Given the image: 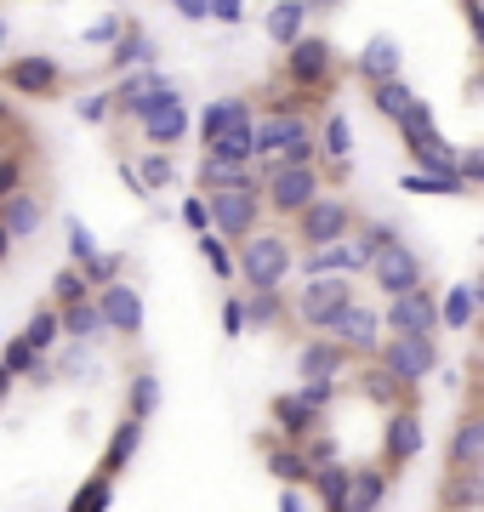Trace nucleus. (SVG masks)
<instances>
[{
	"label": "nucleus",
	"instance_id": "obj_59",
	"mask_svg": "<svg viewBox=\"0 0 484 512\" xmlns=\"http://www.w3.org/2000/svg\"><path fill=\"white\" fill-rule=\"evenodd\" d=\"M0 46H6V18H0Z\"/></svg>",
	"mask_w": 484,
	"mask_h": 512
},
{
	"label": "nucleus",
	"instance_id": "obj_4",
	"mask_svg": "<svg viewBox=\"0 0 484 512\" xmlns=\"http://www.w3.org/2000/svg\"><path fill=\"white\" fill-rule=\"evenodd\" d=\"M297 217H302V245H308V251L336 245V239H348V228H354V211L342 200H308Z\"/></svg>",
	"mask_w": 484,
	"mask_h": 512
},
{
	"label": "nucleus",
	"instance_id": "obj_13",
	"mask_svg": "<svg viewBox=\"0 0 484 512\" xmlns=\"http://www.w3.org/2000/svg\"><path fill=\"white\" fill-rule=\"evenodd\" d=\"M342 302H354V285H348V279L319 274V279H308V285H302L297 308H302V319H308V325H325V313H336Z\"/></svg>",
	"mask_w": 484,
	"mask_h": 512
},
{
	"label": "nucleus",
	"instance_id": "obj_26",
	"mask_svg": "<svg viewBox=\"0 0 484 512\" xmlns=\"http://www.w3.org/2000/svg\"><path fill=\"white\" fill-rule=\"evenodd\" d=\"M302 18H308L302 0H280V6L268 12V35L280 40V46H291V40H302Z\"/></svg>",
	"mask_w": 484,
	"mask_h": 512
},
{
	"label": "nucleus",
	"instance_id": "obj_47",
	"mask_svg": "<svg viewBox=\"0 0 484 512\" xmlns=\"http://www.w3.org/2000/svg\"><path fill=\"white\" fill-rule=\"evenodd\" d=\"M251 319H257V325H274V319H280V302H274V291H257V296H251Z\"/></svg>",
	"mask_w": 484,
	"mask_h": 512
},
{
	"label": "nucleus",
	"instance_id": "obj_17",
	"mask_svg": "<svg viewBox=\"0 0 484 512\" xmlns=\"http://www.w3.org/2000/svg\"><path fill=\"white\" fill-rule=\"evenodd\" d=\"M0 205H6V217H0V228H6V239H18V234H35L40 222H46V205H40L35 194H23V188H18V194H6Z\"/></svg>",
	"mask_w": 484,
	"mask_h": 512
},
{
	"label": "nucleus",
	"instance_id": "obj_8",
	"mask_svg": "<svg viewBox=\"0 0 484 512\" xmlns=\"http://www.w3.org/2000/svg\"><path fill=\"white\" fill-rule=\"evenodd\" d=\"M319 330H331L336 348H371L376 330H382V319H376L371 308H359V302H342L336 313H325V325Z\"/></svg>",
	"mask_w": 484,
	"mask_h": 512
},
{
	"label": "nucleus",
	"instance_id": "obj_30",
	"mask_svg": "<svg viewBox=\"0 0 484 512\" xmlns=\"http://www.w3.org/2000/svg\"><path fill=\"white\" fill-rule=\"evenodd\" d=\"M393 126L405 131V143H410V148H416V143H428V137H433V109L422 103V97H410V109L399 114Z\"/></svg>",
	"mask_w": 484,
	"mask_h": 512
},
{
	"label": "nucleus",
	"instance_id": "obj_31",
	"mask_svg": "<svg viewBox=\"0 0 484 512\" xmlns=\"http://www.w3.org/2000/svg\"><path fill=\"white\" fill-rule=\"evenodd\" d=\"M405 188H410V194H462L467 183L456 177V171H410Z\"/></svg>",
	"mask_w": 484,
	"mask_h": 512
},
{
	"label": "nucleus",
	"instance_id": "obj_28",
	"mask_svg": "<svg viewBox=\"0 0 484 512\" xmlns=\"http://www.w3.org/2000/svg\"><path fill=\"white\" fill-rule=\"evenodd\" d=\"M473 308H479V291H473V285H456V291L439 302V325L467 330V325H473Z\"/></svg>",
	"mask_w": 484,
	"mask_h": 512
},
{
	"label": "nucleus",
	"instance_id": "obj_24",
	"mask_svg": "<svg viewBox=\"0 0 484 512\" xmlns=\"http://www.w3.org/2000/svg\"><path fill=\"white\" fill-rule=\"evenodd\" d=\"M416 450H422V421L405 410V416L388 421V456H393V461H410Z\"/></svg>",
	"mask_w": 484,
	"mask_h": 512
},
{
	"label": "nucleus",
	"instance_id": "obj_22",
	"mask_svg": "<svg viewBox=\"0 0 484 512\" xmlns=\"http://www.w3.org/2000/svg\"><path fill=\"white\" fill-rule=\"evenodd\" d=\"M302 376L308 382H336L342 376V348L336 342H308L302 348Z\"/></svg>",
	"mask_w": 484,
	"mask_h": 512
},
{
	"label": "nucleus",
	"instance_id": "obj_12",
	"mask_svg": "<svg viewBox=\"0 0 484 512\" xmlns=\"http://www.w3.org/2000/svg\"><path fill=\"white\" fill-rule=\"evenodd\" d=\"M285 52H291L285 69H291V80H297L302 92H308V86H325V74H331V46H325V40L302 35V40H291Z\"/></svg>",
	"mask_w": 484,
	"mask_h": 512
},
{
	"label": "nucleus",
	"instance_id": "obj_40",
	"mask_svg": "<svg viewBox=\"0 0 484 512\" xmlns=\"http://www.w3.org/2000/svg\"><path fill=\"white\" fill-rule=\"evenodd\" d=\"M103 507H109V478H86L69 501V512H103Z\"/></svg>",
	"mask_w": 484,
	"mask_h": 512
},
{
	"label": "nucleus",
	"instance_id": "obj_39",
	"mask_svg": "<svg viewBox=\"0 0 484 512\" xmlns=\"http://www.w3.org/2000/svg\"><path fill=\"white\" fill-rule=\"evenodd\" d=\"M348 148H354V126H348V114H331L325 120V154L331 160H348Z\"/></svg>",
	"mask_w": 484,
	"mask_h": 512
},
{
	"label": "nucleus",
	"instance_id": "obj_6",
	"mask_svg": "<svg viewBox=\"0 0 484 512\" xmlns=\"http://www.w3.org/2000/svg\"><path fill=\"white\" fill-rule=\"evenodd\" d=\"M211 222L223 228V234H257V188L240 183V188H217L211 200H205Z\"/></svg>",
	"mask_w": 484,
	"mask_h": 512
},
{
	"label": "nucleus",
	"instance_id": "obj_9",
	"mask_svg": "<svg viewBox=\"0 0 484 512\" xmlns=\"http://www.w3.org/2000/svg\"><path fill=\"white\" fill-rule=\"evenodd\" d=\"M137 120H143V131H149L154 143H177V137L188 131V109H183V97L171 92V86H160V92L149 97V109L137 114Z\"/></svg>",
	"mask_w": 484,
	"mask_h": 512
},
{
	"label": "nucleus",
	"instance_id": "obj_14",
	"mask_svg": "<svg viewBox=\"0 0 484 512\" xmlns=\"http://www.w3.org/2000/svg\"><path fill=\"white\" fill-rule=\"evenodd\" d=\"M97 313H103V325L120 330V336H137V330H143V302H137L131 285H109L103 302H97Z\"/></svg>",
	"mask_w": 484,
	"mask_h": 512
},
{
	"label": "nucleus",
	"instance_id": "obj_5",
	"mask_svg": "<svg viewBox=\"0 0 484 512\" xmlns=\"http://www.w3.org/2000/svg\"><path fill=\"white\" fill-rule=\"evenodd\" d=\"M331 404V382H308L297 387V393H285L280 404H274V416H280V427L291 433V439H308L319 427V410Z\"/></svg>",
	"mask_w": 484,
	"mask_h": 512
},
{
	"label": "nucleus",
	"instance_id": "obj_52",
	"mask_svg": "<svg viewBox=\"0 0 484 512\" xmlns=\"http://www.w3.org/2000/svg\"><path fill=\"white\" fill-rule=\"evenodd\" d=\"M223 330H228V336H240V330H245V308H240V302H228V308H223Z\"/></svg>",
	"mask_w": 484,
	"mask_h": 512
},
{
	"label": "nucleus",
	"instance_id": "obj_51",
	"mask_svg": "<svg viewBox=\"0 0 484 512\" xmlns=\"http://www.w3.org/2000/svg\"><path fill=\"white\" fill-rule=\"evenodd\" d=\"M183 222L205 234V228H211V211H205V200H188V205H183Z\"/></svg>",
	"mask_w": 484,
	"mask_h": 512
},
{
	"label": "nucleus",
	"instance_id": "obj_37",
	"mask_svg": "<svg viewBox=\"0 0 484 512\" xmlns=\"http://www.w3.org/2000/svg\"><path fill=\"white\" fill-rule=\"evenodd\" d=\"M410 97H416V92H410L405 80H382V86H376V109L388 114V120H399V114L410 109Z\"/></svg>",
	"mask_w": 484,
	"mask_h": 512
},
{
	"label": "nucleus",
	"instance_id": "obj_15",
	"mask_svg": "<svg viewBox=\"0 0 484 512\" xmlns=\"http://www.w3.org/2000/svg\"><path fill=\"white\" fill-rule=\"evenodd\" d=\"M359 268H365V256L348 245V239H336V245H319L314 256H308V274H331V279H354Z\"/></svg>",
	"mask_w": 484,
	"mask_h": 512
},
{
	"label": "nucleus",
	"instance_id": "obj_57",
	"mask_svg": "<svg viewBox=\"0 0 484 512\" xmlns=\"http://www.w3.org/2000/svg\"><path fill=\"white\" fill-rule=\"evenodd\" d=\"M302 6H308V12H314V6H336V0H302Z\"/></svg>",
	"mask_w": 484,
	"mask_h": 512
},
{
	"label": "nucleus",
	"instance_id": "obj_18",
	"mask_svg": "<svg viewBox=\"0 0 484 512\" xmlns=\"http://www.w3.org/2000/svg\"><path fill=\"white\" fill-rule=\"evenodd\" d=\"M382 490H388V478L371 473V467H348V495H342V512H376L382 507Z\"/></svg>",
	"mask_w": 484,
	"mask_h": 512
},
{
	"label": "nucleus",
	"instance_id": "obj_53",
	"mask_svg": "<svg viewBox=\"0 0 484 512\" xmlns=\"http://www.w3.org/2000/svg\"><path fill=\"white\" fill-rule=\"evenodd\" d=\"M171 6H177L188 23H205V0H171Z\"/></svg>",
	"mask_w": 484,
	"mask_h": 512
},
{
	"label": "nucleus",
	"instance_id": "obj_7",
	"mask_svg": "<svg viewBox=\"0 0 484 512\" xmlns=\"http://www.w3.org/2000/svg\"><path fill=\"white\" fill-rule=\"evenodd\" d=\"M371 268H376V285H382L388 296H405V291H416V285H422V262L410 256L405 239H388V245L371 256Z\"/></svg>",
	"mask_w": 484,
	"mask_h": 512
},
{
	"label": "nucleus",
	"instance_id": "obj_11",
	"mask_svg": "<svg viewBox=\"0 0 484 512\" xmlns=\"http://www.w3.org/2000/svg\"><path fill=\"white\" fill-rule=\"evenodd\" d=\"M314 188L319 183H314L308 165H274V171H268V200L280 205V211H302L308 200H319Z\"/></svg>",
	"mask_w": 484,
	"mask_h": 512
},
{
	"label": "nucleus",
	"instance_id": "obj_54",
	"mask_svg": "<svg viewBox=\"0 0 484 512\" xmlns=\"http://www.w3.org/2000/svg\"><path fill=\"white\" fill-rule=\"evenodd\" d=\"M80 114H86V120H103V114H109V97H86V103H80Z\"/></svg>",
	"mask_w": 484,
	"mask_h": 512
},
{
	"label": "nucleus",
	"instance_id": "obj_10",
	"mask_svg": "<svg viewBox=\"0 0 484 512\" xmlns=\"http://www.w3.org/2000/svg\"><path fill=\"white\" fill-rule=\"evenodd\" d=\"M382 365H388L393 382H422V376H433V365H439V348H433V342H399V336H393L388 353H382Z\"/></svg>",
	"mask_w": 484,
	"mask_h": 512
},
{
	"label": "nucleus",
	"instance_id": "obj_45",
	"mask_svg": "<svg viewBox=\"0 0 484 512\" xmlns=\"http://www.w3.org/2000/svg\"><path fill=\"white\" fill-rule=\"evenodd\" d=\"M154 399H160V382H154V376H137V387H131V410H137V421L149 416Z\"/></svg>",
	"mask_w": 484,
	"mask_h": 512
},
{
	"label": "nucleus",
	"instance_id": "obj_42",
	"mask_svg": "<svg viewBox=\"0 0 484 512\" xmlns=\"http://www.w3.org/2000/svg\"><path fill=\"white\" fill-rule=\"evenodd\" d=\"M200 256L211 262V274H223V279H234V256H228V245L223 239H211V228L200 234Z\"/></svg>",
	"mask_w": 484,
	"mask_h": 512
},
{
	"label": "nucleus",
	"instance_id": "obj_56",
	"mask_svg": "<svg viewBox=\"0 0 484 512\" xmlns=\"http://www.w3.org/2000/svg\"><path fill=\"white\" fill-rule=\"evenodd\" d=\"M6 393H12V376H6V365H0V399H6Z\"/></svg>",
	"mask_w": 484,
	"mask_h": 512
},
{
	"label": "nucleus",
	"instance_id": "obj_33",
	"mask_svg": "<svg viewBox=\"0 0 484 512\" xmlns=\"http://www.w3.org/2000/svg\"><path fill=\"white\" fill-rule=\"evenodd\" d=\"M410 154L422 160V171H456V148H450L445 137H439V131H433L428 143H416Z\"/></svg>",
	"mask_w": 484,
	"mask_h": 512
},
{
	"label": "nucleus",
	"instance_id": "obj_44",
	"mask_svg": "<svg viewBox=\"0 0 484 512\" xmlns=\"http://www.w3.org/2000/svg\"><path fill=\"white\" fill-rule=\"evenodd\" d=\"M149 57H154V46L143 35H126L120 46H114V63H149Z\"/></svg>",
	"mask_w": 484,
	"mask_h": 512
},
{
	"label": "nucleus",
	"instance_id": "obj_35",
	"mask_svg": "<svg viewBox=\"0 0 484 512\" xmlns=\"http://www.w3.org/2000/svg\"><path fill=\"white\" fill-rule=\"evenodd\" d=\"M171 177H177V171H171V154H149V160L137 165V188H143V194H160Z\"/></svg>",
	"mask_w": 484,
	"mask_h": 512
},
{
	"label": "nucleus",
	"instance_id": "obj_25",
	"mask_svg": "<svg viewBox=\"0 0 484 512\" xmlns=\"http://www.w3.org/2000/svg\"><path fill=\"white\" fill-rule=\"evenodd\" d=\"M308 484L319 490L325 512H342V495H348V467H336V461H325V467H314V473H308Z\"/></svg>",
	"mask_w": 484,
	"mask_h": 512
},
{
	"label": "nucleus",
	"instance_id": "obj_19",
	"mask_svg": "<svg viewBox=\"0 0 484 512\" xmlns=\"http://www.w3.org/2000/svg\"><path fill=\"white\" fill-rule=\"evenodd\" d=\"M6 80H12L18 92L40 97V92H52V86H57V63H52V57H23V63L6 69Z\"/></svg>",
	"mask_w": 484,
	"mask_h": 512
},
{
	"label": "nucleus",
	"instance_id": "obj_1",
	"mask_svg": "<svg viewBox=\"0 0 484 512\" xmlns=\"http://www.w3.org/2000/svg\"><path fill=\"white\" fill-rule=\"evenodd\" d=\"M251 143H257V154H280V165L314 160V131L297 114H268L262 126H251Z\"/></svg>",
	"mask_w": 484,
	"mask_h": 512
},
{
	"label": "nucleus",
	"instance_id": "obj_49",
	"mask_svg": "<svg viewBox=\"0 0 484 512\" xmlns=\"http://www.w3.org/2000/svg\"><path fill=\"white\" fill-rule=\"evenodd\" d=\"M69 256H80V262H92V256H97L92 234H86V228H80V222H75V228H69Z\"/></svg>",
	"mask_w": 484,
	"mask_h": 512
},
{
	"label": "nucleus",
	"instance_id": "obj_16",
	"mask_svg": "<svg viewBox=\"0 0 484 512\" xmlns=\"http://www.w3.org/2000/svg\"><path fill=\"white\" fill-rule=\"evenodd\" d=\"M205 160H217V165H245V160H257L251 126H234V131H217V137H205Z\"/></svg>",
	"mask_w": 484,
	"mask_h": 512
},
{
	"label": "nucleus",
	"instance_id": "obj_3",
	"mask_svg": "<svg viewBox=\"0 0 484 512\" xmlns=\"http://www.w3.org/2000/svg\"><path fill=\"white\" fill-rule=\"evenodd\" d=\"M388 330L399 336V342H433V330H439V302H433L422 285H416V291H405V296H393Z\"/></svg>",
	"mask_w": 484,
	"mask_h": 512
},
{
	"label": "nucleus",
	"instance_id": "obj_48",
	"mask_svg": "<svg viewBox=\"0 0 484 512\" xmlns=\"http://www.w3.org/2000/svg\"><path fill=\"white\" fill-rule=\"evenodd\" d=\"M456 177H462V183L484 177V154H479V148H467V154H456Z\"/></svg>",
	"mask_w": 484,
	"mask_h": 512
},
{
	"label": "nucleus",
	"instance_id": "obj_21",
	"mask_svg": "<svg viewBox=\"0 0 484 512\" xmlns=\"http://www.w3.org/2000/svg\"><path fill=\"white\" fill-rule=\"evenodd\" d=\"M160 86H166V80H160L154 69H143V74H131V80H126V86H120V92L109 97V103H114L120 114H143V109H149V97L160 92Z\"/></svg>",
	"mask_w": 484,
	"mask_h": 512
},
{
	"label": "nucleus",
	"instance_id": "obj_36",
	"mask_svg": "<svg viewBox=\"0 0 484 512\" xmlns=\"http://www.w3.org/2000/svg\"><path fill=\"white\" fill-rule=\"evenodd\" d=\"M137 444H143V421L131 416L126 427H120V433H114V439H109V461H103V467H126V461H131V450H137Z\"/></svg>",
	"mask_w": 484,
	"mask_h": 512
},
{
	"label": "nucleus",
	"instance_id": "obj_43",
	"mask_svg": "<svg viewBox=\"0 0 484 512\" xmlns=\"http://www.w3.org/2000/svg\"><path fill=\"white\" fill-rule=\"evenodd\" d=\"M52 291H57V302L69 308V302H86V291H92V285H86V274H80V268H63Z\"/></svg>",
	"mask_w": 484,
	"mask_h": 512
},
{
	"label": "nucleus",
	"instance_id": "obj_2",
	"mask_svg": "<svg viewBox=\"0 0 484 512\" xmlns=\"http://www.w3.org/2000/svg\"><path fill=\"white\" fill-rule=\"evenodd\" d=\"M234 274H245L257 291H280V279L291 274V245H285L280 234L245 239V256H240V268H234Z\"/></svg>",
	"mask_w": 484,
	"mask_h": 512
},
{
	"label": "nucleus",
	"instance_id": "obj_32",
	"mask_svg": "<svg viewBox=\"0 0 484 512\" xmlns=\"http://www.w3.org/2000/svg\"><path fill=\"white\" fill-rule=\"evenodd\" d=\"M479 444H484V427L462 421V433H456V473H479Z\"/></svg>",
	"mask_w": 484,
	"mask_h": 512
},
{
	"label": "nucleus",
	"instance_id": "obj_58",
	"mask_svg": "<svg viewBox=\"0 0 484 512\" xmlns=\"http://www.w3.org/2000/svg\"><path fill=\"white\" fill-rule=\"evenodd\" d=\"M6 251H12V239H6V228H0V256H6Z\"/></svg>",
	"mask_w": 484,
	"mask_h": 512
},
{
	"label": "nucleus",
	"instance_id": "obj_55",
	"mask_svg": "<svg viewBox=\"0 0 484 512\" xmlns=\"http://www.w3.org/2000/svg\"><path fill=\"white\" fill-rule=\"evenodd\" d=\"M280 512H308V507H302V495H297V490H285V495H280Z\"/></svg>",
	"mask_w": 484,
	"mask_h": 512
},
{
	"label": "nucleus",
	"instance_id": "obj_27",
	"mask_svg": "<svg viewBox=\"0 0 484 512\" xmlns=\"http://www.w3.org/2000/svg\"><path fill=\"white\" fill-rule=\"evenodd\" d=\"M57 325L69 330L75 342H97V336H103V313H97L92 302H69V308H63V319H57Z\"/></svg>",
	"mask_w": 484,
	"mask_h": 512
},
{
	"label": "nucleus",
	"instance_id": "obj_41",
	"mask_svg": "<svg viewBox=\"0 0 484 512\" xmlns=\"http://www.w3.org/2000/svg\"><path fill=\"white\" fill-rule=\"evenodd\" d=\"M200 183H205V194H217V188H240V183H245V171H240V165L205 160V165H200Z\"/></svg>",
	"mask_w": 484,
	"mask_h": 512
},
{
	"label": "nucleus",
	"instance_id": "obj_20",
	"mask_svg": "<svg viewBox=\"0 0 484 512\" xmlns=\"http://www.w3.org/2000/svg\"><path fill=\"white\" fill-rule=\"evenodd\" d=\"M359 69H365V80H371V86L399 80V46H393L388 35H376L371 46H365V57H359Z\"/></svg>",
	"mask_w": 484,
	"mask_h": 512
},
{
	"label": "nucleus",
	"instance_id": "obj_23",
	"mask_svg": "<svg viewBox=\"0 0 484 512\" xmlns=\"http://www.w3.org/2000/svg\"><path fill=\"white\" fill-rule=\"evenodd\" d=\"M234 126H251V114H245V97H223V103H205V120H200L205 137H217V131H234Z\"/></svg>",
	"mask_w": 484,
	"mask_h": 512
},
{
	"label": "nucleus",
	"instance_id": "obj_50",
	"mask_svg": "<svg viewBox=\"0 0 484 512\" xmlns=\"http://www.w3.org/2000/svg\"><path fill=\"white\" fill-rule=\"evenodd\" d=\"M23 188V165L18 160H0V200H6V194H18Z\"/></svg>",
	"mask_w": 484,
	"mask_h": 512
},
{
	"label": "nucleus",
	"instance_id": "obj_34",
	"mask_svg": "<svg viewBox=\"0 0 484 512\" xmlns=\"http://www.w3.org/2000/svg\"><path fill=\"white\" fill-rule=\"evenodd\" d=\"M268 467H274L285 484H297V478L314 473V467H308V456H302V450H291V444H274V450H268Z\"/></svg>",
	"mask_w": 484,
	"mask_h": 512
},
{
	"label": "nucleus",
	"instance_id": "obj_29",
	"mask_svg": "<svg viewBox=\"0 0 484 512\" xmlns=\"http://www.w3.org/2000/svg\"><path fill=\"white\" fill-rule=\"evenodd\" d=\"M0 365H6V376H12V382H18V376H35V382H46V365H40V353L29 348V342H6V359H0Z\"/></svg>",
	"mask_w": 484,
	"mask_h": 512
},
{
	"label": "nucleus",
	"instance_id": "obj_38",
	"mask_svg": "<svg viewBox=\"0 0 484 512\" xmlns=\"http://www.w3.org/2000/svg\"><path fill=\"white\" fill-rule=\"evenodd\" d=\"M57 330H63V325H57V313H52V308H40L35 319H29V330H23V342H29L35 353H46V348L57 342Z\"/></svg>",
	"mask_w": 484,
	"mask_h": 512
},
{
	"label": "nucleus",
	"instance_id": "obj_46",
	"mask_svg": "<svg viewBox=\"0 0 484 512\" xmlns=\"http://www.w3.org/2000/svg\"><path fill=\"white\" fill-rule=\"evenodd\" d=\"M205 18H217V23H240V18H245V0H205Z\"/></svg>",
	"mask_w": 484,
	"mask_h": 512
}]
</instances>
